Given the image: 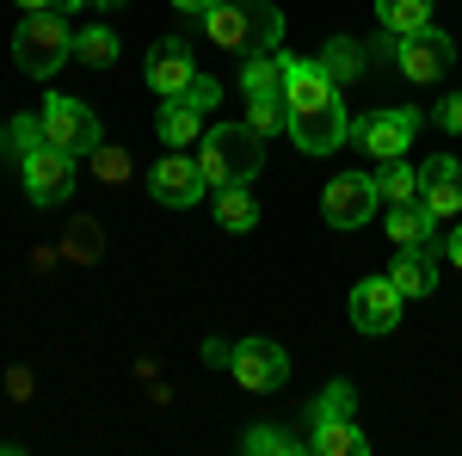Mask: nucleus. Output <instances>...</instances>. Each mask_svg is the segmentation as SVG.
I'll return each mask as SVG.
<instances>
[{"mask_svg":"<svg viewBox=\"0 0 462 456\" xmlns=\"http://www.w3.org/2000/svg\"><path fill=\"white\" fill-rule=\"evenodd\" d=\"M420 204H426L438 222H444V216H462V167L450 154H431L426 167H420Z\"/></svg>","mask_w":462,"mask_h":456,"instance_id":"obj_14","label":"nucleus"},{"mask_svg":"<svg viewBox=\"0 0 462 456\" xmlns=\"http://www.w3.org/2000/svg\"><path fill=\"white\" fill-rule=\"evenodd\" d=\"M444 259H450V265H462V222L444 235Z\"/></svg>","mask_w":462,"mask_h":456,"instance_id":"obj_34","label":"nucleus"},{"mask_svg":"<svg viewBox=\"0 0 462 456\" xmlns=\"http://www.w3.org/2000/svg\"><path fill=\"white\" fill-rule=\"evenodd\" d=\"M204 32H210L216 50L228 56H272L284 43V13L272 0H210L204 6Z\"/></svg>","mask_w":462,"mask_h":456,"instance_id":"obj_2","label":"nucleus"},{"mask_svg":"<svg viewBox=\"0 0 462 456\" xmlns=\"http://www.w3.org/2000/svg\"><path fill=\"white\" fill-rule=\"evenodd\" d=\"M247 124L259 130V136H278V130H290L284 99H247Z\"/></svg>","mask_w":462,"mask_h":456,"instance_id":"obj_28","label":"nucleus"},{"mask_svg":"<svg viewBox=\"0 0 462 456\" xmlns=\"http://www.w3.org/2000/svg\"><path fill=\"white\" fill-rule=\"evenodd\" d=\"M204 167L191 161V154H179V148H167L161 154V167L148 173V191H154V204H167V210H191L198 198H204Z\"/></svg>","mask_w":462,"mask_h":456,"instance_id":"obj_11","label":"nucleus"},{"mask_svg":"<svg viewBox=\"0 0 462 456\" xmlns=\"http://www.w3.org/2000/svg\"><path fill=\"white\" fill-rule=\"evenodd\" d=\"M284 69H290L284 50H272V56H247V69H241L247 99H284Z\"/></svg>","mask_w":462,"mask_h":456,"instance_id":"obj_20","label":"nucleus"},{"mask_svg":"<svg viewBox=\"0 0 462 456\" xmlns=\"http://www.w3.org/2000/svg\"><path fill=\"white\" fill-rule=\"evenodd\" d=\"M198 167L210 185H253V173L265 167V136L253 124H216V130H204Z\"/></svg>","mask_w":462,"mask_h":456,"instance_id":"obj_3","label":"nucleus"},{"mask_svg":"<svg viewBox=\"0 0 462 456\" xmlns=\"http://www.w3.org/2000/svg\"><path fill=\"white\" fill-rule=\"evenodd\" d=\"M19 167H25V198H32L37 210H56V204L74 198V154L43 142L32 154H19Z\"/></svg>","mask_w":462,"mask_h":456,"instance_id":"obj_7","label":"nucleus"},{"mask_svg":"<svg viewBox=\"0 0 462 456\" xmlns=\"http://www.w3.org/2000/svg\"><path fill=\"white\" fill-rule=\"evenodd\" d=\"M6 148H13V154H32V148H43V117H19V124L6 130Z\"/></svg>","mask_w":462,"mask_h":456,"instance_id":"obj_30","label":"nucleus"},{"mask_svg":"<svg viewBox=\"0 0 462 456\" xmlns=\"http://www.w3.org/2000/svg\"><path fill=\"white\" fill-rule=\"evenodd\" d=\"M204 364H210V370H228V364H235V346H228V340H204Z\"/></svg>","mask_w":462,"mask_h":456,"instance_id":"obj_32","label":"nucleus"},{"mask_svg":"<svg viewBox=\"0 0 462 456\" xmlns=\"http://www.w3.org/2000/svg\"><path fill=\"white\" fill-rule=\"evenodd\" d=\"M394 69L407 74V80H420V87H431V80H444V74L457 69V43H450V32H438V25L401 32L394 37Z\"/></svg>","mask_w":462,"mask_h":456,"instance_id":"obj_5","label":"nucleus"},{"mask_svg":"<svg viewBox=\"0 0 462 456\" xmlns=\"http://www.w3.org/2000/svg\"><path fill=\"white\" fill-rule=\"evenodd\" d=\"M154 130H161V142H167V148H191V142H204V111L191 106L185 93H179V99H161Z\"/></svg>","mask_w":462,"mask_h":456,"instance_id":"obj_17","label":"nucleus"},{"mask_svg":"<svg viewBox=\"0 0 462 456\" xmlns=\"http://www.w3.org/2000/svg\"><path fill=\"white\" fill-rule=\"evenodd\" d=\"M235 383L253 388V395H265V388H284L290 383V351L278 346V340H265V333H253V340H241L235 346Z\"/></svg>","mask_w":462,"mask_h":456,"instance_id":"obj_9","label":"nucleus"},{"mask_svg":"<svg viewBox=\"0 0 462 456\" xmlns=\"http://www.w3.org/2000/svg\"><path fill=\"white\" fill-rule=\"evenodd\" d=\"M284 111H290V136H296L302 154H333L339 142H352V117H346L339 87H333L327 69L309 62V56H290V69H284Z\"/></svg>","mask_w":462,"mask_h":456,"instance_id":"obj_1","label":"nucleus"},{"mask_svg":"<svg viewBox=\"0 0 462 456\" xmlns=\"http://www.w3.org/2000/svg\"><path fill=\"white\" fill-rule=\"evenodd\" d=\"M376 19H383V32H420L431 25V0H376Z\"/></svg>","mask_w":462,"mask_h":456,"instance_id":"obj_25","label":"nucleus"},{"mask_svg":"<svg viewBox=\"0 0 462 456\" xmlns=\"http://www.w3.org/2000/svg\"><path fill=\"white\" fill-rule=\"evenodd\" d=\"M389 284L407 296V302L431 296V290H438V253H431V241L426 247H401L394 265H389Z\"/></svg>","mask_w":462,"mask_h":456,"instance_id":"obj_15","label":"nucleus"},{"mask_svg":"<svg viewBox=\"0 0 462 456\" xmlns=\"http://www.w3.org/2000/svg\"><path fill=\"white\" fill-rule=\"evenodd\" d=\"M80 6H87V0H50V13H62V19H69V13H80Z\"/></svg>","mask_w":462,"mask_h":456,"instance_id":"obj_36","label":"nucleus"},{"mask_svg":"<svg viewBox=\"0 0 462 456\" xmlns=\"http://www.w3.org/2000/svg\"><path fill=\"white\" fill-rule=\"evenodd\" d=\"M241 451H253V456H296V451H309L302 438H290V432H278V425H253L247 438H241Z\"/></svg>","mask_w":462,"mask_h":456,"instance_id":"obj_27","label":"nucleus"},{"mask_svg":"<svg viewBox=\"0 0 462 456\" xmlns=\"http://www.w3.org/2000/svg\"><path fill=\"white\" fill-rule=\"evenodd\" d=\"M0 148H6V130H0Z\"/></svg>","mask_w":462,"mask_h":456,"instance_id":"obj_39","label":"nucleus"},{"mask_svg":"<svg viewBox=\"0 0 462 456\" xmlns=\"http://www.w3.org/2000/svg\"><path fill=\"white\" fill-rule=\"evenodd\" d=\"M185 99H191V106H198V111H216V106H222V80H216V74H198Z\"/></svg>","mask_w":462,"mask_h":456,"instance_id":"obj_31","label":"nucleus"},{"mask_svg":"<svg viewBox=\"0 0 462 456\" xmlns=\"http://www.w3.org/2000/svg\"><path fill=\"white\" fill-rule=\"evenodd\" d=\"M62 253H69V265H93V259L106 253V235H99V222H93V216H74L69 235H62Z\"/></svg>","mask_w":462,"mask_h":456,"instance_id":"obj_24","label":"nucleus"},{"mask_svg":"<svg viewBox=\"0 0 462 456\" xmlns=\"http://www.w3.org/2000/svg\"><path fill=\"white\" fill-rule=\"evenodd\" d=\"M376 198L383 204H413L420 198V167H407V154L401 161H383L376 167Z\"/></svg>","mask_w":462,"mask_h":456,"instance_id":"obj_22","label":"nucleus"},{"mask_svg":"<svg viewBox=\"0 0 462 456\" xmlns=\"http://www.w3.org/2000/svg\"><path fill=\"white\" fill-rule=\"evenodd\" d=\"M19 6H25V13H50V0H19Z\"/></svg>","mask_w":462,"mask_h":456,"instance_id":"obj_37","label":"nucleus"},{"mask_svg":"<svg viewBox=\"0 0 462 456\" xmlns=\"http://www.w3.org/2000/svg\"><path fill=\"white\" fill-rule=\"evenodd\" d=\"M198 56H191V43L185 37H161L154 50H148V87L161 93V99H179V93H191V80H198Z\"/></svg>","mask_w":462,"mask_h":456,"instance_id":"obj_12","label":"nucleus"},{"mask_svg":"<svg viewBox=\"0 0 462 456\" xmlns=\"http://www.w3.org/2000/svg\"><path fill=\"white\" fill-rule=\"evenodd\" d=\"M302 414H309V425H315V420H346V414H357V388L339 377V383L320 388V395L309 401V407H302Z\"/></svg>","mask_w":462,"mask_h":456,"instance_id":"obj_26","label":"nucleus"},{"mask_svg":"<svg viewBox=\"0 0 462 456\" xmlns=\"http://www.w3.org/2000/svg\"><path fill=\"white\" fill-rule=\"evenodd\" d=\"M383 222H389L394 247H426L431 235H438V216H431L420 198H413V204H389V216H383Z\"/></svg>","mask_w":462,"mask_h":456,"instance_id":"obj_19","label":"nucleus"},{"mask_svg":"<svg viewBox=\"0 0 462 456\" xmlns=\"http://www.w3.org/2000/svg\"><path fill=\"white\" fill-rule=\"evenodd\" d=\"M37 117H43V142H50V148H62V154H74V161L99 148V117H93L87 99L50 93V106L37 111Z\"/></svg>","mask_w":462,"mask_h":456,"instance_id":"obj_6","label":"nucleus"},{"mask_svg":"<svg viewBox=\"0 0 462 456\" xmlns=\"http://www.w3.org/2000/svg\"><path fill=\"white\" fill-rule=\"evenodd\" d=\"M438 124H444L450 136H462V93H450V99L438 106Z\"/></svg>","mask_w":462,"mask_h":456,"instance_id":"obj_33","label":"nucleus"},{"mask_svg":"<svg viewBox=\"0 0 462 456\" xmlns=\"http://www.w3.org/2000/svg\"><path fill=\"white\" fill-rule=\"evenodd\" d=\"M413 130H420V111H376V117H364V124H352V142L370 154V161H401L407 148H413Z\"/></svg>","mask_w":462,"mask_h":456,"instance_id":"obj_10","label":"nucleus"},{"mask_svg":"<svg viewBox=\"0 0 462 456\" xmlns=\"http://www.w3.org/2000/svg\"><path fill=\"white\" fill-rule=\"evenodd\" d=\"M74 56V32L62 13H32V19H19V32H13V62L19 74H32V80H50L56 69H69Z\"/></svg>","mask_w":462,"mask_h":456,"instance_id":"obj_4","label":"nucleus"},{"mask_svg":"<svg viewBox=\"0 0 462 456\" xmlns=\"http://www.w3.org/2000/svg\"><path fill=\"white\" fill-rule=\"evenodd\" d=\"M179 13H185V19H204V6H210V0H173Z\"/></svg>","mask_w":462,"mask_h":456,"instance_id":"obj_35","label":"nucleus"},{"mask_svg":"<svg viewBox=\"0 0 462 456\" xmlns=\"http://www.w3.org/2000/svg\"><path fill=\"white\" fill-rule=\"evenodd\" d=\"M376 173H333L327 179V191H320V216L333 222V228H357V222H370L376 216Z\"/></svg>","mask_w":462,"mask_h":456,"instance_id":"obj_8","label":"nucleus"},{"mask_svg":"<svg viewBox=\"0 0 462 456\" xmlns=\"http://www.w3.org/2000/svg\"><path fill=\"white\" fill-rule=\"evenodd\" d=\"M315 62L327 69V80H333V87H352L357 74H364V62H370V43H357V37H333Z\"/></svg>","mask_w":462,"mask_h":456,"instance_id":"obj_18","label":"nucleus"},{"mask_svg":"<svg viewBox=\"0 0 462 456\" xmlns=\"http://www.w3.org/2000/svg\"><path fill=\"white\" fill-rule=\"evenodd\" d=\"M216 222L228 235H247L259 222V204H253V185H216Z\"/></svg>","mask_w":462,"mask_h":456,"instance_id":"obj_21","label":"nucleus"},{"mask_svg":"<svg viewBox=\"0 0 462 456\" xmlns=\"http://www.w3.org/2000/svg\"><path fill=\"white\" fill-rule=\"evenodd\" d=\"M93 6H117V0H93Z\"/></svg>","mask_w":462,"mask_h":456,"instance_id":"obj_38","label":"nucleus"},{"mask_svg":"<svg viewBox=\"0 0 462 456\" xmlns=\"http://www.w3.org/2000/svg\"><path fill=\"white\" fill-rule=\"evenodd\" d=\"M74 62H80V69H111V62H117V32H111V25L74 32Z\"/></svg>","mask_w":462,"mask_h":456,"instance_id":"obj_23","label":"nucleus"},{"mask_svg":"<svg viewBox=\"0 0 462 456\" xmlns=\"http://www.w3.org/2000/svg\"><path fill=\"white\" fill-rule=\"evenodd\" d=\"M93 173L106 179V185H124V179H130V154H124V148H106V142H99V148H93Z\"/></svg>","mask_w":462,"mask_h":456,"instance_id":"obj_29","label":"nucleus"},{"mask_svg":"<svg viewBox=\"0 0 462 456\" xmlns=\"http://www.w3.org/2000/svg\"><path fill=\"white\" fill-rule=\"evenodd\" d=\"M302 444L315 456H364L370 451V438H364V425L346 414V420H315L309 432H302Z\"/></svg>","mask_w":462,"mask_h":456,"instance_id":"obj_16","label":"nucleus"},{"mask_svg":"<svg viewBox=\"0 0 462 456\" xmlns=\"http://www.w3.org/2000/svg\"><path fill=\"white\" fill-rule=\"evenodd\" d=\"M401 309H407V296L389 284V272H383V278H357V290H352V321H357V333H394Z\"/></svg>","mask_w":462,"mask_h":456,"instance_id":"obj_13","label":"nucleus"}]
</instances>
